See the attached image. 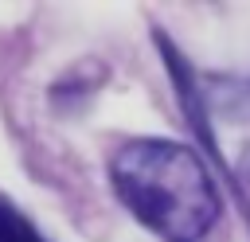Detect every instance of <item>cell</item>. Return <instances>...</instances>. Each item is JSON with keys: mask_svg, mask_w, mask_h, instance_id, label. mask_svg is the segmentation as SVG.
<instances>
[{"mask_svg": "<svg viewBox=\"0 0 250 242\" xmlns=\"http://www.w3.org/2000/svg\"><path fill=\"white\" fill-rule=\"evenodd\" d=\"M125 211L168 242H195L219 219V191L207 164L176 141H129L109 164Z\"/></svg>", "mask_w": 250, "mask_h": 242, "instance_id": "cell-1", "label": "cell"}, {"mask_svg": "<svg viewBox=\"0 0 250 242\" xmlns=\"http://www.w3.org/2000/svg\"><path fill=\"white\" fill-rule=\"evenodd\" d=\"M0 242H47L16 207L0 203Z\"/></svg>", "mask_w": 250, "mask_h": 242, "instance_id": "cell-2", "label": "cell"}, {"mask_svg": "<svg viewBox=\"0 0 250 242\" xmlns=\"http://www.w3.org/2000/svg\"><path fill=\"white\" fill-rule=\"evenodd\" d=\"M246 187H250V176H246Z\"/></svg>", "mask_w": 250, "mask_h": 242, "instance_id": "cell-3", "label": "cell"}]
</instances>
